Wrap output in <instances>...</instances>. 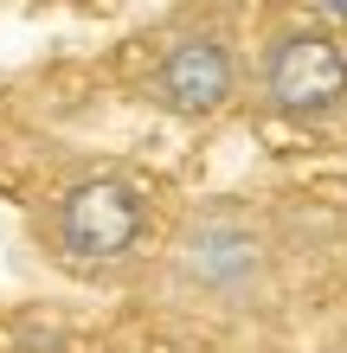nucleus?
<instances>
[{
  "label": "nucleus",
  "mask_w": 347,
  "mask_h": 353,
  "mask_svg": "<svg viewBox=\"0 0 347 353\" xmlns=\"http://www.w3.org/2000/svg\"><path fill=\"white\" fill-rule=\"evenodd\" d=\"M32 244L65 276L116 283L155 251V199L129 174H77L32 212Z\"/></svg>",
  "instance_id": "obj_1"
},
{
  "label": "nucleus",
  "mask_w": 347,
  "mask_h": 353,
  "mask_svg": "<svg viewBox=\"0 0 347 353\" xmlns=\"http://www.w3.org/2000/svg\"><path fill=\"white\" fill-rule=\"evenodd\" d=\"M161 270H168L180 302L212 308V315H244V308L277 296L283 251L264 212L212 199L174 225V238L161 244Z\"/></svg>",
  "instance_id": "obj_2"
},
{
  "label": "nucleus",
  "mask_w": 347,
  "mask_h": 353,
  "mask_svg": "<svg viewBox=\"0 0 347 353\" xmlns=\"http://www.w3.org/2000/svg\"><path fill=\"white\" fill-rule=\"evenodd\" d=\"M257 97L290 122H328L347 110V39L315 13L277 19L257 46Z\"/></svg>",
  "instance_id": "obj_3"
},
{
  "label": "nucleus",
  "mask_w": 347,
  "mask_h": 353,
  "mask_svg": "<svg viewBox=\"0 0 347 353\" xmlns=\"http://www.w3.org/2000/svg\"><path fill=\"white\" fill-rule=\"evenodd\" d=\"M244 90L238 46L219 26H180L155 46L148 71H141V103L174 122H212L226 116Z\"/></svg>",
  "instance_id": "obj_4"
}]
</instances>
